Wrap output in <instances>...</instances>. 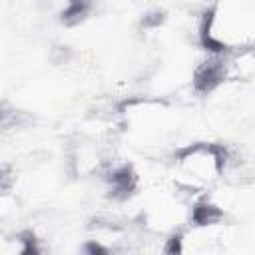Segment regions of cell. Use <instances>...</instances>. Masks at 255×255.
<instances>
[{
  "label": "cell",
  "mask_w": 255,
  "mask_h": 255,
  "mask_svg": "<svg viewBox=\"0 0 255 255\" xmlns=\"http://www.w3.org/2000/svg\"><path fill=\"white\" fill-rule=\"evenodd\" d=\"M255 4L253 0H213L199 16L197 42L205 54H227L253 48Z\"/></svg>",
  "instance_id": "1"
},
{
  "label": "cell",
  "mask_w": 255,
  "mask_h": 255,
  "mask_svg": "<svg viewBox=\"0 0 255 255\" xmlns=\"http://www.w3.org/2000/svg\"><path fill=\"white\" fill-rule=\"evenodd\" d=\"M233 159V149L229 145L207 139L189 141L175 147L171 153V163L179 175L177 185L191 193L221 179L229 171Z\"/></svg>",
  "instance_id": "2"
},
{
  "label": "cell",
  "mask_w": 255,
  "mask_h": 255,
  "mask_svg": "<svg viewBox=\"0 0 255 255\" xmlns=\"http://www.w3.org/2000/svg\"><path fill=\"white\" fill-rule=\"evenodd\" d=\"M171 114L173 106L159 96H131L116 104L120 126L139 139H153L165 133Z\"/></svg>",
  "instance_id": "3"
},
{
  "label": "cell",
  "mask_w": 255,
  "mask_h": 255,
  "mask_svg": "<svg viewBox=\"0 0 255 255\" xmlns=\"http://www.w3.org/2000/svg\"><path fill=\"white\" fill-rule=\"evenodd\" d=\"M231 52L227 54H207L191 72V92L199 98L211 96L231 80Z\"/></svg>",
  "instance_id": "4"
},
{
  "label": "cell",
  "mask_w": 255,
  "mask_h": 255,
  "mask_svg": "<svg viewBox=\"0 0 255 255\" xmlns=\"http://www.w3.org/2000/svg\"><path fill=\"white\" fill-rule=\"evenodd\" d=\"M100 177L106 185V193L114 201H128L139 189V173L129 161L110 159L100 171Z\"/></svg>",
  "instance_id": "5"
},
{
  "label": "cell",
  "mask_w": 255,
  "mask_h": 255,
  "mask_svg": "<svg viewBox=\"0 0 255 255\" xmlns=\"http://www.w3.org/2000/svg\"><path fill=\"white\" fill-rule=\"evenodd\" d=\"M48 12L66 28L80 26L94 10V0H46Z\"/></svg>",
  "instance_id": "6"
},
{
  "label": "cell",
  "mask_w": 255,
  "mask_h": 255,
  "mask_svg": "<svg viewBox=\"0 0 255 255\" xmlns=\"http://www.w3.org/2000/svg\"><path fill=\"white\" fill-rule=\"evenodd\" d=\"M32 122V118L18 110L16 106H12L10 102L2 100L0 102V133H8V131H16V129H22L26 128L28 124Z\"/></svg>",
  "instance_id": "7"
},
{
  "label": "cell",
  "mask_w": 255,
  "mask_h": 255,
  "mask_svg": "<svg viewBox=\"0 0 255 255\" xmlns=\"http://www.w3.org/2000/svg\"><path fill=\"white\" fill-rule=\"evenodd\" d=\"M18 185V171L14 163H0V197L10 195Z\"/></svg>",
  "instance_id": "8"
},
{
  "label": "cell",
  "mask_w": 255,
  "mask_h": 255,
  "mask_svg": "<svg viewBox=\"0 0 255 255\" xmlns=\"http://www.w3.org/2000/svg\"><path fill=\"white\" fill-rule=\"evenodd\" d=\"M163 22H165V12L163 10H159V8L157 10H149L141 18V28L143 30H157Z\"/></svg>",
  "instance_id": "9"
}]
</instances>
